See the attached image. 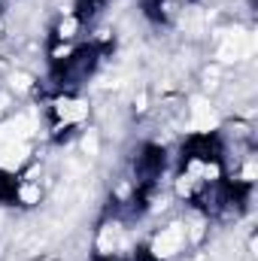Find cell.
Masks as SVG:
<instances>
[{
    "instance_id": "6da1fadb",
    "label": "cell",
    "mask_w": 258,
    "mask_h": 261,
    "mask_svg": "<svg viewBox=\"0 0 258 261\" xmlns=\"http://www.w3.org/2000/svg\"><path fill=\"white\" fill-rule=\"evenodd\" d=\"M183 243H186L183 225H170V228H164V231L152 240V252H155V258H170V255H176V252L183 249Z\"/></svg>"
},
{
    "instance_id": "9c48e42d",
    "label": "cell",
    "mask_w": 258,
    "mask_h": 261,
    "mask_svg": "<svg viewBox=\"0 0 258 261\" xmlns=\"http://www.w3.org/2000/svg\"><path fill=\"white\" fill-rule=\"evenodd\" d=\"M82 149H85V155H97V137H94V134H85Z\"/></svg>"
},
{
    "instance_id": "7a4b0ae2",
    "label": "cell",
    "mask_w": 258,
    "mask_h": 261,
    "mask_svg": "<svg viewBox=\"0 0 258 261\" xmlns=\"http://www.w3.org/2000/svg\"><path fill=\"white\" fill-rule=\"evenodd\" d=\"M252 49H255L252 37H249V34H243V31H234V34L228 37V43L219 49V58H222V61H237V58L252 55Z\"/></svg>"
},
{
    "instance_id": "52a82bcc",
    "label": "cell",
    "mask_w": 258,
    "mask_h": 261,
    "mask_svg": "<svg viewBox=\"0 0 258 261\" xmlns=\"http://www.w3.org/2000/svg\"><path fill=\"white\" fill-rule=\"evenodd\" d=\"M55 110H58V119L61 122H82L85 119V113H88V107L85 103H79V100H58L55 103Z\"/></svg>"
},
{
    "instance_id": "277c9868",
    "label": "cell",
    "mask_w": 258,
    "mask_h": 261,
    "mask_svg": "<svg viewBox=\"0 0 258 261\" xmlns=\"http://www.w3.org/2000/svg\"><path fill=\"white\" fill-rule=\"evenodd\" d=\"M24 155H28V146L21 140H0V167L3 170H15L24 164Z\"/></svg>"
},
{
    "instance_id": "5b68a950",
    "label": "cell",
    "mask_w": 258,
    "mask_h": 261,
    "mask_svg": "<svg viewBox=\"0 0 258 261\" xmlns=\"http://www.w3.org/2000/svg\"><path fill=\"white\" fill-rule=\"evenodd\" d=\"M34 130V119L31 116H15L12 122H6L3 128H0V140H21L24 143V137Z\"/></svg>"
},
{
    "instance_id": "3957f363",
    "label": "cell",
    "mask_w": 258,
    "mask_h": 261,
    "mask_svg": "<svg viewBox=\"0 0 258 261\" xmlns=\"http://www.w3.org/2000/svg\"><path fill=\"white\" fill-rule=\"evenodd\" d=\"M192 130H213L219 125V116H216V110L210 107V100L207 97H192Z\"/></svg>"
},
{
    "instance_id": "4fadbf2b",
    "label": "cell",
    "mask_w": 258,
    "mask_h": 261,
    "mask_svg": "<svg viewBox=\"0 0 258 261\" xmlns=\"http://www.w3.org/2000/svg\"><path fill=\"white\" fill-rule=\"evenodd\" d=\"M15 85H18V88H21V91H24V88H28V85H31V79H28V76H15Z\"/></svg>"
},
{
    "instance_id": "30bf717a",
    "label": "cell",
    "mask_w": 258,
    "mask_h": 261,
    "mask_svg": "<svg viewBox=\"0 0 258 261\" xmlns=\"http://www.w3.org/2000/svg\"><path fill=\"white\" fill-rule=\"evenodd\" d=\"M176 192H179V195H192V176H179Z\"/></svg>"
},
{
    "instance_id": "7c38bea8",
    "label": "cell",
    "mask_w": 258,
    "mask_h": 261,
    "mask_svg": "<svg viewBox=\"0 0 258 261\" xmlns=\"http://www.w3.org/2000/svg\"><path fill=\"white\" fill-rule=\"evenodd\" d=\"M243 179H246V182L255 179V161H246V167H243Z\"/></svg>"
},
{
    "instance_id": "8992f818",
    "label": "cell",
    "mask_w": 258,
    "mask_h": 261,
    "mask_svg": "<svg viewBox=\"0 0 258 261\" xmlns=\"http://www.w3.org/2000/svg\"><path fill=\"white\" fill-rule=\"evenodd\" d=\"M119 243H122V228H119V225H104V231H100V237H97V249H100L104 255H113V252L119 249Z\"/></svg>"
},
{
    "instance_id": "8fae6325",
    "label": "cell",
    "mask_w": 258,
    "mask_h": 261,
    "mask_svg": "<svg viewBox=\"0 0 258 261\" xmlns=\"http://www.w3.org/2000/svg\"><path fill=\"white\" fill-rule=\"evenodd\" d=\"M58 31H61V37H73V31H76V18H64Z\"/></svg>"
},
{
    "instance_id": "ba28073f",
    "label": "cell",
    "mask_w": 258,
    "mask_h": 261,
    "mask_svg": "<svg viewBox=\"0 0 258 261\" xmlns=\"http://www.w3.org/2000/svg\"><path fill=\"white\" fill-rule=\"evenodd\" d=\"M18 197H21L24 203H37V200H40V189H37V186H21Z\"/></svg>"
}]
</instances>
